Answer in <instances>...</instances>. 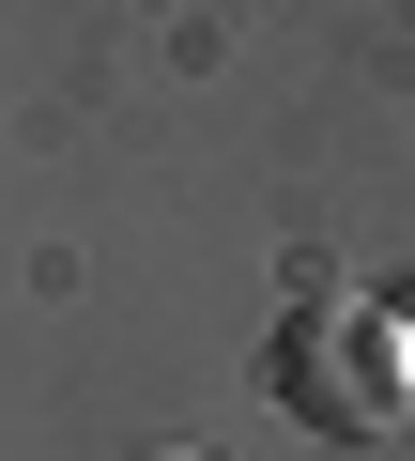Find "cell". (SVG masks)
<instances>
[{"instance_id": "3", "label": "cell", "mask_w": 415, "mask_h": 461, "mask_svg": "<svg viewBox=\"0 0 415 461\" xmlns=\"http://www.w3.org/2000/svg\"><path fill=\"white\" fill-rule=\"evenodd\" d=\"M400 384H415V308H400Z\"/></svg>"}, {"instance_id": "1", "label": "cell", "mask_w": 415, "mask_h": 461, "mask_svg": "<svg viewBox=\"0 0 415 461\" xmlns=\"http://www.w3.org/2000/svg\"><path fill=\"white\" fill-rule=\"evenodd\" d=\"M262 384H277L308 430H400V415H415V384H400V308L308 277V293L277 308V369H262Z\"/></svg>"}, {"instance_id": "2", "label": "cell", "mask_w": 415, "mask_h": 461, "mask_svg": "<svg viewBox=\"0 0 415 461\" xmlns=\"http://www.w3.org/2000/svg\"><path fill=\"white\" fill-rule=\"evenodd\" d=\"M123 461H216V446H123Z\"/></svg>"}]
</instances>
